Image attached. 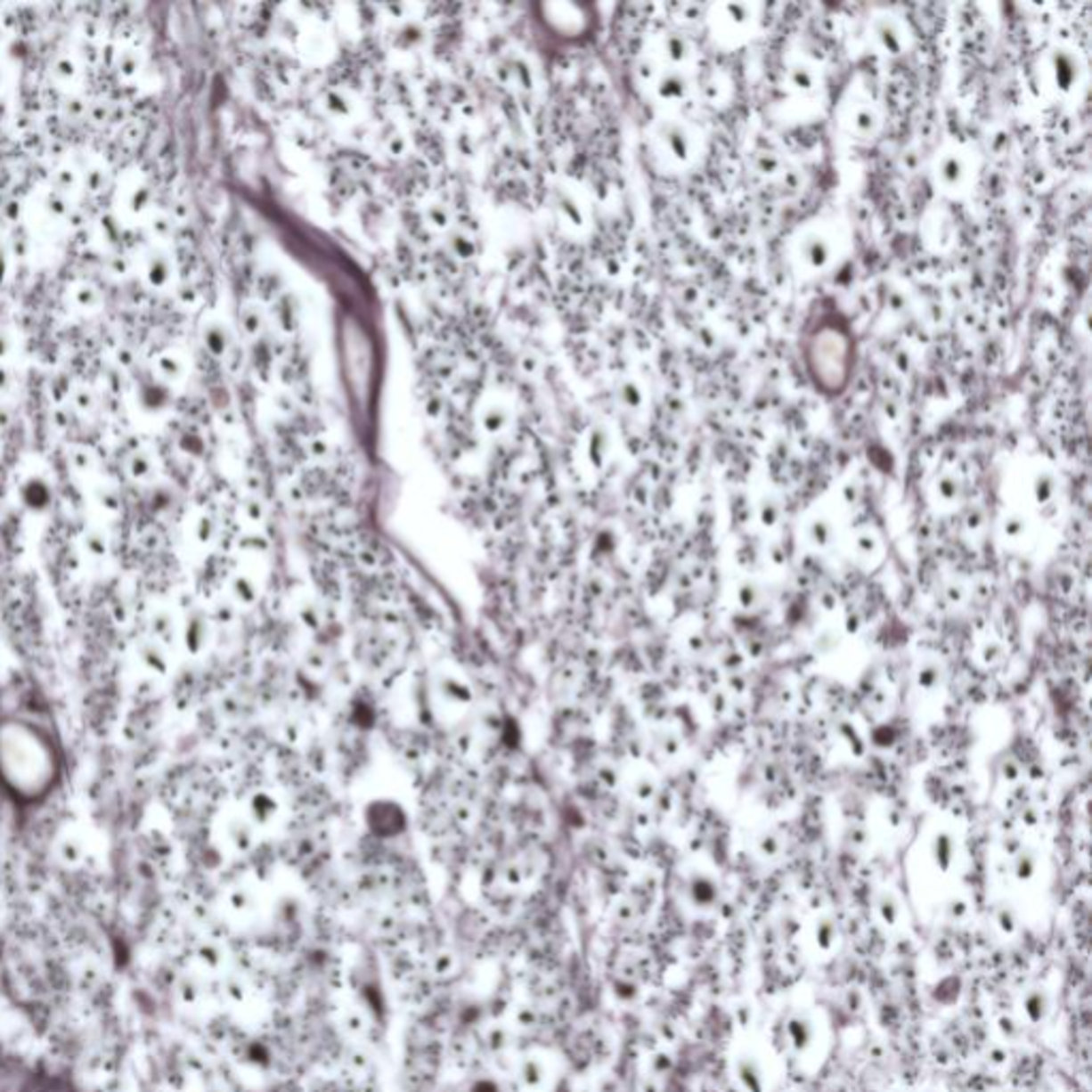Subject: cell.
<instances>
[{"label": "cell", "mask_w": 1092, "mask_h": 1092, "mask_svg": "<svg viewBox=\"0 0 1092 1092\" xmlns=\"http://www.w3.org/2000/svg\"><path fill=\"white\" fill-rule=\"evenodd\" d=\"M804 363L811 380L824 395H841L856 365V339L847 318L836 310H821L804 333Z\"/></svg>", "instance_id": "cell-2"}, {"label": "cell", "mask_w": 1092, "mask_h": 1092, "mask_svg": "<svg viewBox=\"0 0 1092 1092\" xmlns=\"http://www.w3.org/2000/svg\"><path fill=\"white\" fill-rule=\"evenodd\" d=\"M61 775V755L52 738L26 721L0 728V779L11 796L39 800L53 789Z\"/></svg>", "instance_id": "cell-1"}]
</instances>
